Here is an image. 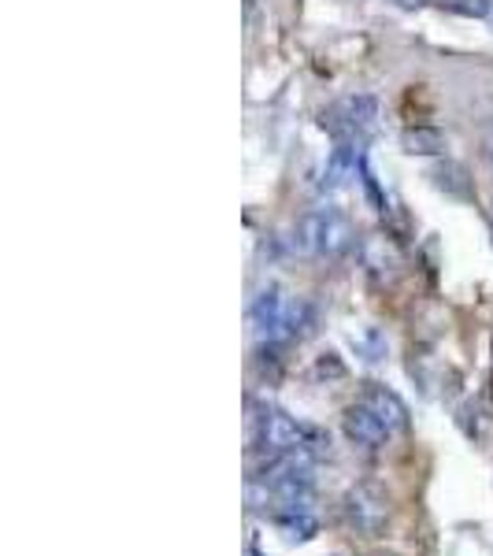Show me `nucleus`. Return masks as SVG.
Here are the masks:
<instances>
[{"label":"nucleus","instance_id":"obj_2","mask_svg":"<svg viewBox=\"0 0 493 556\" xmlns=\"http://www.w3.org/2000/svg\"><path fill=\"white\" fill-rule=\"evenodd\" d=\"M342 513L349 519L356 534L364 538H379L390 527L393 505H390V493L379 486V482H353L342 497Z\"/></svg>","mask_w":493,"mask_h":556},{"label":"nucleus","instance_id":"obj_14","mask_svg":"<svg viewBox=\"0 0 493 556\" xmlns=\"http://www.w3.org/2000/svg\"><path fill=\"white\" fill-rule=\"evenodd\" d=\"M375 556H387V553H375Z\"/></svg>","mask_w":493,"mask_h":556},{"label":"nucleus","instance_id":"obj_3","mask_svg":"<svg viewBox=\"0 0 493 556\" xmlns=\"http://www.w3.org/2000/svg\"><path fill=\"white\" fill-rule=\"evenodd\" d=\"M316 219V256L327 260H342L349 249L356 245V227L345 212L338 208H316L312 212Z\"/></svg>","mask_w":493,"mask_h":556},{"label":"nucleus","instance_id":"obj_4","mask_svg":"<svg viewBox=\"0 0 493 556\" xmlns=\"http://www.w3.org/2000/svg\"><path fill=\"white\" fill-rule=\"evenodd\" d=\"M308 438V427H301L293 416H286L282 408H264V430H260V445L256 450H267V453H290L304 445Z\"/></svg>","mask_w":493,"mask_h":556},{"label":"nucleus","instance_id":"obj_5","mask_svg":"<svg viewBox=\"0 0 493 556\" xmlns=\"http://www.w3.org/2000/svg\"><path fill=\"white\" fill-rule=\"evenodd\" d=\"M342 427H345V434L353 438L356 445H364V450H382V445L390 442V434H393V430L382 424V419L375 416L371 408L361 405V401L345 408Z\"/></svg>","mask_w":493,"mask_h":556},{"label":"nucleus","instance_id":"obj_8","mask_svg":"<svg viewBox=\"0 0 493 556\" xmlns=\"http://www.w3.org/2000/svg\"><path fill=\"white\" fill-rule=\"evenodd\" d=\"M364 264L371 267L375 275H393L401 267V256L387 238H367L364 241Z\"/></svg>","mask_w":493,"mask_h":556},{"label":"nucleus","instance_id":"obj_10","mask_svg":"<svg viewBox=\"0 0 493 556\" xmlns=\"http://www.w3.org/2000/svg\"><path fill=\"white\" fill-rule=\"evenodd\" d=\"M438 4L453 15H464V20H486L493 0H438Z\"/></svg>","mask_w":493,"mask_h":556},{"label":"nucleus","instance_id":"obj_12","mask_svg":"<svg viewBox=\"0 0 493 556\" xmlns=\"http://www.w3.org/2000/svg\"><path fill=\"white\" fill-rule=\"evenodd\" d=\"M401 8H408V12H419V8H427L430 0H397Z\"/></svg>","mask_w":493,"mask_h":556},{"label":"nucleus","instance_id":"obj_13","mask_svg":"<svg viewBox=\"0 0 493 556\" xmlns=\"http://www.w3.org/2000/svg\"><path fill=\"white\" fill-rule=\"evenodd\" d=\"M486 152H490V164H493V138H490V146H486Z\"/></svg>","mask_w":493,"mask_h":556},{"label":"nucleus","instance_id":"obj_11","mask_svg":"<svg viewBox=\"0 0 493 556\" xmlns=\"http://www.w3.org/2000/svg\"><path fill=\"white\" fill-rule=\"evenodd\" d=\"M345 375V367L338 364V356L334 353H327L323 361L316 364V379H342Z\"/></svg>","mask_w":493,"mask_h":556},{"label":"nucleus","instance_id":"obj_9","mask_svg":"<svg viewBox=\"0 0 493 556\" xmlns=\"http://www.w3.org/2000/svg\"><path fill=\"white\" fill-rule=\"evenodd\" d=\"M401 146H405V152H412V156H438V152L445 149V138L430 127H408L401 134Z\"/></svg>","mask_w":493,"mask_h":556},{"label":"nucleus","instance_id":"obj_7","mask_svg":"<svg viewBox=\"0 0 493 556\" xmlns=\"http://www.w3.org/2000/svg\"><path fill=\"white\" fill-rule=\"evenodd\" d=\"M275 523H279V534L290 545H304L319 534V519L312 513H279L275 516Z\"/></svg>","mask_w":493,"mask_h":556},{"label":"nucleus","instance_id":"obj_6","mask_svg":"<svg viewBox=\"0 0 493 556\" xmlns=\"http://www.w3.org/2000/svg\"><path fill=\"white\" fill-rule=\"evenodd\" d=\"M361 405L371 408L375 416H379L382 424H387V427L393 430V434L408 427V405H405V401H401L393 390H387V386H382V382H367V386H364Z\"/></svg>","mask_w":493,"mask_h":556},{"label":"nucleus","instance_id":"obj_1","mask_svg":"<svg viewBox=\"0 0 493 556\" xmlns=\"http://www.w3.org/2000/svg\"><path fill=\"white\" fill-rule=\"evenodd\" d=\"M323 130H330L334 141H345V146H364L375 130H379V101L367 93L356 97H342L323 112Z\"/></svg>","mask_w":493,"mask_h":556}]
</instances>
